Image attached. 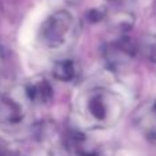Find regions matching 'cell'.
<instances>
[{"mask_svg": "<svg viewBox=\"0 0 156 156\" xmlns=\"http://www.w3.org/2000/svg\"><path fill=\"white\" fill-rule=\"evenodd\" d=\"M22 93L32 105L48 104L54 96V89L49 81L44 77H34L22 86Z\"/></svg>", "mask_w": 156, "mask_h": 156, "instance_id": "obj_5", "label": "cell"}, {"mask_svg": "<svg viewBox=\"0 0 156 156\" xmlns=\"http://www.w3.org/2000/svg\"><path fill=\"white\" fill-rule=\"evenodd\" d=\"M88 18L90 22H100L105 18V12L101 10V8H93V10L89 11Z\"/></svg>", "mask_w": 156, "mask_h": 156, "instance_id": "obj_8", "label": "cell"}, {"mask_svg": "<svg viewBox=\"0 0 156 156\" xmlns=\"http://www.w3.org/2000/svg\"><path fill=\"white\" fill-rule=\"evenodd\" d=\"M80 65L73 59H62L52 66V77L62 82H73L80 77Z\"/></svg>", "mask_w": 156, "mask_h": 156, "instance_id": "obj_6", "label": "cell"}, {"mask_svg": "<svg viewBox=\"0 0 156 156\" xmlns=\"http://www.w3.org/2000/svg\"><path fill=\"white\" fill-rule=\"evenodd\" d=\"M30 103L19 93L0 94V123L5 127H21L26 123L29 116Z\"/></svg>", "mask_w": 156, "mask_h": 156, "instance_id": "obj_3", "label": "cell"}, {"mask_svg": "<svg viewBox=\"0 0 156 156\" xmlns=\"http://www.w3.org/2000/svg\"><path fill=\"white\" fill-rule=\"evenodd\" d=\"M74 105L81 123L96 130L115 126L125 112L121 94L105 86H92L82 90Z\"/></svg>", "mask_w": 156, "mask_h": 156, "instance_id": "obj_1", "label": "cell"}, {"mask_svg": "<svg viewBox=\"0 0 156 156\" xmlns=\"http://www.w3.org/2000/svg\"><path fill=\"white\" fill-rule=\"evenodd\" d=\"M112 2H116V0H112Z\"/></svg>", "mask_w": 156, "mask_h": 156, "instance_id": "obj_10", "label": "cell"}, {"mask_svg": "<svg viewBox=\"0 0 156 156\" xmlns=\"http://www.w3.org/2000/svg\"><path fill=\"white\" fill-rule=\"evenodd\" d=\"M77 36L76 18L69 11L58 10L48 15L38 29V43L44 49L60 51L74 43Z\"/></svg>", "mask_w": 156, "mask_h": 156, "instance_id": "obj_2", "label": "cell"}, {"mask_svg": "<svg viewBox=\"0 0 156 156\" xmlns=\"http://www.w3.org/2000/svg\"><path fill=\"white\" fill-rule=\"evenodd\" d=\"M4 65H5V54L3 45L0 44V76H2L3 70H4Z\"/></svg>", "mask_w": 156, "mask_h": 156, "instance_id": "obj_9", "label": "cell"}, {"mask_svg": "<svg viewBox=\"0 0 156 156\" xmlns=\"http://www.w3.org/2000/svg\"><path fill=\"white\" fill-rule=\"evenodd\" d=\"M137 52V44L132 43V40L126 37H122L116 41L108 43L104 47L103 56L105 59V63H108V66L119 67V66L129 63Z\"/></svg>", "mask_w": 156, "mask_h": 156, "instance_id": "obj_4", "label": "cell"}, {"mask_svg": "<svg viewBox=\"0 0 156 156\" xmlns=\"http://www.w3.org/2000/svg\"><path fill=\"white\" fill-rule=\"evenodd\" d=\"M137 49L143 56L149 59L151 62L156 63V36L155 34H147L140 38L137 43Z\"/></svg>", "mask_w": 156, "mask_h": 156, "instance_id": "obj_7", "label": "cell"}]
</instances>
